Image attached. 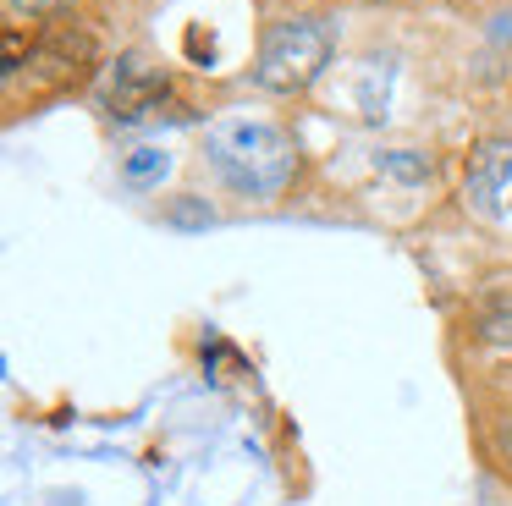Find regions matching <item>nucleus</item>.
Listing matches in <instances>:
<instances>
[{"label": "nucleus", "mask_w": 512, "mask_h": 506, "mask_svg": "<svg viewBox=\"0 0 512 506\" xmlns=\"http://www.w3.org/2000/svg\"><path fill=\"white\" fill-rule=\"evenodd\" d=\"M210 165L232 193L276 198V193H287L292 171H298V149H292V138L276 121L226 116L210 127Z\"/></svg>", "instance_id": "f257e3e1"}, {"label": "nucleus", "mask_w": 512, "mask_h": 506, "mask_svg": "<svg viewBox=\"0 0 512 506\" xmlns=\"http://www.w3.org/2000/svg\"><path fill=\"white\" fill-rule=\"evenodd\" d=\"M331 50H336V28L325 17H276L259 33L254 83L265 94H303L325 72Z\"/></svg>", "instance_id": "f03ea898"}, {"label": "nucleus", "mask_w": 512, "mask_h": 506, "mask_svg": "<svg viewBox=\"0 0 512 506\" xmlns=\"http://www.w3.org/2000/svg\"><path fill=\"white\" fill-rule=\"evenodd\" d=\"M166 88H171L166 66L149 61L144 50H127V55H116V61L105 66L100 105L111 110L116 121H144V116H155V105L166 99Z\"/></svg>", "instance_id": "7ed1b4c3"}, {"label": "nucleus", "mask_w": 512, "mask_h": 506, "mask_svg": "<svg viewBox=\"0 0 512 506\" xmlns=\"http://www.w3.org/2000/svg\"><path fill=\"white\" fill-rule=\"evenodd\" d=\"M463 198H468V209L485 215V220H501L512 209V138H485L468 154Z\"/></svg>", "instance_id": "20e7f679"}, {"label": "nucleus", "mask_w": 512, "mask_h": 506, "mask_svg": "<svg viewBox=\"0 0 512 506\" xmlns=\"http://www.w3.org/2000/svg\"><path fill=\"white\" fill-rule=\"evenodd\" d=\"M474 336H479V341H490V347H507V341H512V297H496V303L479 308Z\"/></svg>", "instance_id": "39448f33"}, {"label": "nucleus", "mask_w": 512, "mask_h": 506, "mask_svg": "<svg viewBox=\"0 0 512 506\" xmlns=\"http://www.w3.org/2000/svg\"><path fill=\"white\" fill-rule=\"evenodd\" d=\"M171 171V160L160 149H133L122 160V176H127V187H149V182H160V176Z\"/></svg>", "instance_id": "423d86ee"}, {"label": "nucleus", "mask_w": 512, "mask_h": 506, "mask_svg": "<svg viewBox=\"0 0 512 506\" xmlns=\"http://www.w3.org/2000/svg\"><path fill=\"white\" fill-rule=\"evenodd\" d=\"M380 165H386L391 176H402V182H424V176H430V160H424V154H413V149L380 154Z\"/></svg>", "instance_id": "0eeeda50"}, {"label": "nucleus", "mask_w": 512, "mask_h": 506, "mask_svg": "<svg viewBox=\"0 0 512 506\" xmlns=\"http://www.w3.org/2000/svg\"><path fill=\"white\" fill-rule=\"evenodd\" d=\"M490 457L512 473V418H496V424H490Z\"/></svg>", "instance_id": "6e6552de"}, {"label": "nucleus", "mask_w": 512, "mask_h": 506, "mask_svg": "<svg viewBox=\"0 0 512 506\" xmlns=\"http://www.w3.org/2000/svg\"><path fill=\"white\" fill-rule=\"evenodd\" d=\"M171 220H177V226H210V209L193 204V198H177V204H171Z\"/></svg>", "instance_id": "1a4fd4ad"}, {"label": "nucleus", "mask_w": 512, "mask_h": 506, "mask_svg": "<svg viewBox=\"0 0 512 506\" xmlns=\"http://www.w3.org/2000/svg\"><path fill=\"white\" fill-rule=\"evenodd\" d=\"M12 11H56V6H67V0H6Z\"/></svg>", "instance_id": "9d476101"}]
</instances>
